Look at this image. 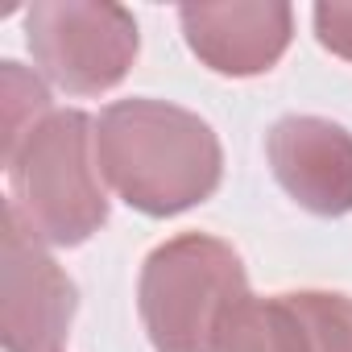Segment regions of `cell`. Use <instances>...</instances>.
<instances>
[{
    "mask_svg": "<svg viewBox=\"0 0 352 352\" xmlns=\"http://www.w3.org/2000/svg\"><path fill=\"white\" fill-rule=\"evenodd\" d=\"M96 157L112 191L153 220L199 208L224 179L216 129L191 108L149 96L116 100L100 112Z\"/></svg>",
    "mask_w": 352,
    "mask_h": 352,
    "instance_id": "1",
    "label": "cell"
},
{
    "mask_svg": "<svg viewBox=\"0 0 352 352\" xmlns=\"http://www.w3.org/2000/svg\"><path fill=\"white\" fill-rule=\"evenodd\" d=\"M9 204L38 241L75 249L108 224V195L100 183L96 120L79 108H54L5 157Z\"/></svg>",
    "mask_w": 352,
    "mask_h": 352,
    "instance_id": "2",
    "label": "cell"
},
{
    "mask_svg": "<svg viewBox=\"0 0 352 352\" xmlns=\"http://www.w3.org/2000/svg\"><path fill=\"white\" fill-rule=\"evenodd\" d=\"M249 294L241 253L208 232L162 241L137 282L141 323L153 352H212L220 319Z\"/></svg>",
    "mask_w": 352,
    "mask_h": 352,
    "instance_id": "3",
    "label": "cell"
},
{
    "mask_svg": "<svg viewBox=\"0 0 352 352\" xmlns=\"http://www.w3.org/2000/svg\"><path fill=\"white\" fill-rule=\"evenodd\" d=\"M25 38L38 71L71 91H112L137 63V17L112 0H38L25 9Z\"/></svg>",
    "mask_w": 352,
    "mask_h": 352,
    "instance_id": "4",
    "label": "cell"
},
{
    "mask_svg": "<svg viewBox=\"0 0 352 352\" xmlns=\"http://www.w3.org/2000/svg\"><path fill=\"white\" fill-rule=\"evenodd\" d=\"M79 311L71 274L46 253V241L5 204L0 232V340L9 352H63Z\"/></svg>",
    "mask_w": 352,
    "mask_h": 352,
    "instance_id": "5",
    "label": "cell"
},
{
    "mask_svg": "<svg viewBox=\"0 0 352 352\" xmlns=\"http://www.w3.org/2000/svg\"><path fill=\"white\" fill-rule=\"evenodd\" d=\"M183 38L191 54L228 79H253L282 63L294 38V9L282 0H232V5H183Z\"/></svg>",
    "mask_w": 352,
    "mask_h": 352,
    "instance_id": "6",
    "label": "cell"
},
{
    "mask_svg": "<svg viewBox=\"0 0 352 352\" xmlns=\"http://www.w3.org/2000/svg\"><path fill=\"white\" fill-rule=\"evenodd\" d=\"M278 187L311 216L352 212V133L327 116H282L265 137Z\"/></svg>",
    "mask_w": 352,
    "mask_h": 352,
    "instance_id": "7",
    "label": "cell"
},
{
    "mask_svg": "<svg viewBox=\"0 0 352 352\" xmlns=\"http://www.w3.org/2000/svg\"><path fill=\"white\" fill-rule=\"evenodd\" d=\"M212 352H294V323L282 294H245L220 319Z\"/></svg>",
    "mask_w": 352,
    "mask_h": 352,
    "instance_id": "8",
    "label": "cell"
},
{
    "mask_svg": "<svg viewBox=\"0 0 352 352\" xmlns=\"http://www.w3.org/2000/svg\"><path fill=\"white\" fill-rule=\"evenodd\" d=\"M294 323V352H352V298L340 290L282 294Z\"/></svg>",
    "mask_w": 352,
    "mask_h": 352,
    "instance_id": "9",
    "label": "cell"
},
{
    "mask_svg": "<svg viewBox=\"0 0 352 352\" xmlns=\"http://www.w3.org/2000/svg\"><path fill=\"white\" fill-rule=\"evenodd\" d=\"M0 112H5V157L42 124L50 108V91L38 75H30L21 63H0Z\"/></svg>",
    "mask_w": 352,
    "mask_h": 352,
    "instance_id": "10",
    "label": "cell"
},
{
    "mask_svg": "<svg viewBox=\"0 0 352 352\" xmlns=\"http://www.w3.org/2000/svg\"><path fill=\"white\" fill-rule=\"evenodd\" d=\"M315 38L336 58L352 63V0H319L315 5Z\"/></svg>",
    "mask_w": 352,
    "mask_h": 352,
    "instance_id": "11",
    "label": "cell"
}]
</instances>
